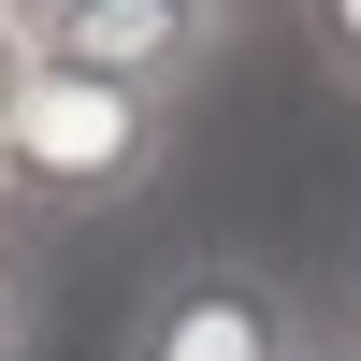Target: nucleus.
I'll list each match as a JSON object with an SVG mask.
<instances>
[{
	"instance_id": "423d86ee",
	"label": "nucleus",
	"mask_w": 361,
	"mask_h": 361,
	"mask_svg": "<svg viewBox=\"0 0 361 361\" xmlns=\"http://www.w3.org/2000/svg\"><path fill=\"white\" fill-rule=\"evenodd\" d=\"M318 333H333V347L361 361V260H347V289H333V304H318Z\"/></svg>"
},
{
	"instance_id": "6e6552de",
	"label": "nucleus",
	"mask_w": 361,
	"mask_h": 361,
	"mask_svg": "<svg viewBox=\"0 0 361 361\" xmlns=\"http://www.w3.org/2000/svg\"><path fill=\"white\" fill-rule=\"evenodd\" d=\"M173 15H202V29H246V15H260V0H173Z\"/></svg>"
},
{
	"instance_id": "0eeeda50",
	"label": "nucleus",
	"mask_w": 361,
	"mask_h": 361,
	"mask_svg": "<svg viewBox=\"0 0 361 361\" xmlns=\"http://www.w3.org/2000/svg\"><path fill=\"white\" fill-rule=\"evenodd\" d=\"M0 15H15V29H29V44H58V29H73V15H87V0H0Z\"/></svg>"
},
{
	"instance_id": "f257e3e1",
	"label": "nucleus",
	"mask_w": 361,
	"mask_h": 361,
	"mask_svg": "<svg viewBox=\"0 0 361 361\" xmlns=\"http://www.w3.org/2000/svg\"><path fill=\"white\" fill-rule=\"evenodd\" d=\"M173 159V102L159 87H116V73H73V58L29 44L15 102H0V173H15L44 217H116L145 202Z\"/></svg>"
},
{
	"instance_id": "20e7f679",
	"label": "nucleus",
	"mask_w": 361,
	"mask_h": 361,
	"mask_svg": "<svg viewBox=\"0 0 361 361\" xmlns=\"http://www.w3.org/2000/svg\"><path fill=\"white\" fill-rule=\"evenodd\" d=\"M304 44H318V73L361 102V0H304Z\"/></svg>"
},
{
	"instance_id": "f03ea898",
	"label": "nucleus",
	"mask_w": 361,
	"mask_h": 361,
	"mask_svg": "<svg viewBox=\"0 0 361 361\" xmlns=\"http://www.w3.org/2000/svg\"><path fill=\"white\" fill-rule=\"evenodd\" d=\"M318 347V304L275 275L260 246H188L145 275L130 333H116V361H304Z\"/></svg>"
},
{
	"instance_id": "9d476101",
	"label": "nucleus",
	"mask_w": 361,
	"mask_h": 361,
	"mask_svg": "<svg viewBox=\"0 0 361 361\" xmlns=\"http://www.w3.org/2000/svg\"><path fill=\"white\" fill-rule=\"evenodd\" d=\"M304 361H318V347H304Z\"/></svg>"
},
{
	"instance_id": "7ed1b4c3",
	"label": "nucleus",
	"mask_w": 361,
	"mask_h": 361,
	"mask_svg": "<svg viewBox=\"0 0 361 361\" xmlns=\"http://www.w3.org/2000/svg\"><path fill=\"white\" fill-rule=\"evenodd\" d=\"M44 58H73V73H116V87H159V102H188V87L231 58V29L173 15V0H87V15L58 29Z\"/></svg>"
},
{
	"instance_id": "1a4fd4ad",
	"label": "nucleus",
	"mask_w": 361,
	"mask_h": 361,
	"mask_svg": "<svg viewBox=\"0 0 361 361\" xmlns=\"http://www.w3.org/2000/svg\"><path fill=\"white\" fill-rule=\"evenodd\" d=\"M318 361H347V347H333V333H318Z\"/></svg>"
},
{
	"instance_id": "39448f33",
	"label": "nucleus",
	"mask_w": 361,
	"mask_h": 361,
	"mask_svg": "<svg viewBox=\"0 0 361 361\" xmlns=\"http://www.w3.org/2000/svg\"><path fill=\"white\" fill-rule=\"evenodd\" d=\"M29 347H44V289H29V260L0 246V361H29Z\"/></svg>"
}]
</instances>
